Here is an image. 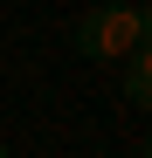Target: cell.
Wrapping results in <instances>:
<instances>
[{"instance_id":"6da1fadb","label":"cell","mask_w":152,"mask_h":158,"mask_svg":"<svg viewBox=\"0 0 152 158\" xmlns=\"http://www.w3.org/2000/svg\"><path fill=\"white\" fill-rule=\"evenodd\" d=\"M76 48H83L90 62H124L138 48V7H124V0H97V7L76 21Z\"/></svg>"},{"instance_id":"7a4b0ae2","label":"cell","mask_w":152,"mask_h":158,"mask_svg":"<svg viewBox=\"0 0 152 158\" xmlns=\"http://www.w3.org/2000/svg\"><path fill=\"white\" fill-rule=\"evenodd\" d=\"M124 96L138 110H152V48H132L124 55Z\"/></svg>"},{"instance_id":"3957f363","label":"cell","mask_w":152,"mask_h":158,"mask_svg":"<svg viewBox=\"0 0 152 158\" xmlns=\"http://www.w3.org/2000/svg\"><path fill=\"white\" fill-rule=\"evenodd\" d=\"M138 48H152V7H138Z\"/></svg>"},{"instance_id":"277c9868","label":"cell","mask_w":152,"mask_h":158,"mask_svg":"<svg viewBox=\"0 0 152 158\" xmlns=\"http://www.w3.org/2000/svg\"><path fill=\"white\" fill-rule=\"evenodd\" d=\"M0 158H14V151H7V144H0Z\"/></svg>"},{"instance_id":"5b68a950","label":"cell","mask_w":152,"mask_h":158,"mask_svg":"<svg viewBox=\"0 0 152 158\" xmlns=\"http://www.w3.org/2000/svg\"><path fill=\"white\" fill-rule=\"evenodd\" d=\"M145 158H152V138H145Z\"/></svg>"}]
</instances>
